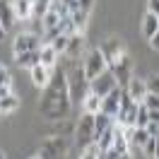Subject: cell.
<instances>
[{
  "instance_id": "6da1fadb",
  "label": "cell",
  "mask_w": 159,
  "mask_h": 159,
  "mask_svg": "<svg viewBox=\"0 0 159 159\" xmlns=\"http://www.w3.org/2000/svg\"><path fill=\"white\" fill-rule=\"evenodd\" d=\"M70 109V92H68V75L58 72L53 82L48 80V87H46V97L41 101L39 111L46 116L48 120H58L63 118Z\"/></svg>"
},
{
  "instance_id": "7a4b0ae2",
  "label": "cell",
  "mask_w": 159,
  "mask_h": 159,
  "mask_svg": "<svg viewBox=\"0 0 159 159\" xmlns=\"http://www.w3.org/2000/svg\"><path fill=\"white\" fill-rule=\"evenodd\" d=\"M87 84H89V80L84 77V70L80 68H72L68 72V92H70V101H75V104H82L84 97L89 94L87 92Z\"/></svg>"
},
{
  "instance_id": "3957f363",
  "label": "cell",
  "mask_w": 159,
  "mask_h": 159,
  "mask_svg": "<svg viewBox=\"0 0 159 159\" xmlns=\"http://www.w3.org/2000/svg\"><path fill=\"white\" fill-rule=\"evenodd\" d=\"M109 70L113 72L118 87H128V82L133 80V60H130L128 53H123L118 60H113V63L109 65Z\"/></svg>"
},
{
  "instance_id": "277c9868",
  "label": "cell",
  "mask_w": 159,
  "mask_h": 159,
  "mask_svg": "<svg viewBox=\"0 0 159 159\" xmlns=\"http://www.w3.org/2000/svg\"><path fill=\"white\" fill-rule=\"evenodd\" d=\"M109 68V63H106V58H104V53H101V48H94V51H89L87 53V58H84V77L89 80H94L97 75H101L104 70Z\"/></svg>"
},
{
  "instance_id": "5b68a950",
  "label": "cell",
  "mask_w": 159,
  "mask_h": 159,
  "mask_svg": "<svg viewBox=\"0 0 159 159\" xmlns=\"http://www.w3.org/2000/svg\"><path fill=\"white\" fill-rule=\"evenodd\" d=\"M116 87H118V82H116V77H113V72H111L109 68L89 82V92H92V94H97L99 99H104V97H106L109 92H113Z\"/></svg>"
},
{
  "instance_id": "8992f818",
  "label": "cell",
  "mask_w": 159,
  "mask_h": 159,
  "mask_svg": "<svg viewBox=\"0 0 159 159\" xmlns=\"http://www.w3.org/2000/svg\"><path fill=\"white\" fill-rule=\"evenodd\" d=\"M65 154H68L65 138H51L41 147V159H65Z\"/></svg>"
},
{
  "instance_id": "52a82bcc",
  "label": "cell",
  "mask_w": 159,
  "mask_h": 159,
  "mask_svg": "<svg viewBox=\"0 0 159 159\" xmlns=\"http://www.w3.org/2000/svg\"><path fill=\"white\" fill-rule=\"evenodd\" d=\"M77 142H80V147H82V149L94 142V113H84V116L80 118V125H77Z\"/></svg>"
},
{
  "instance_id": "ba28073f",
  "label": "cell",
  "mask_w": 159,
  "mask_h": 159,
  "mask_svg": "<svg viewBox=\"0 0 159 159\" xmlns=\"http://www.w3.org/2000/svg\"><path fill=\"white\" fill-rule=\"evenodd\" d=\"M41 36L39 34H34V31H24L20 34L17 39H15V56H20V53H27V51H41Z\"/></svg>"
},
{
  "instance_id": "9c48e42d",
  "label": "cell",
  "mask_w": 159,
  "mask_h": 159,
  "mask_svg": "<svg viewBox=\"0 0 159 159\" xmlns=\"http://www.w3.org/2000/svg\"><path fill=\"white\" fill-rule=\"evenodd\" d=\"M120 94H123V87H116L113 92H109L101 99V111L106 116H111L113 120H116V116H118V111H120Z\"/></svg>"
},
{
  "instance_id": "30bf717a",
  "label": "cell",
  "mask_w": 159,
  "mask_h": 159,
  "mask_svg": "<svg viewBox=\"0 0 159 159\" xmlns=\"http://www.w3.org/2000/svg\"><path fill=\"white\" fill-rule=\"evenodd\" d=\"M101 53H104V58H106V63H113V60H118L123 53H125V43L120 39H109L106 43H104V48H101Z\"/></svg>"
},
{
  "instance_id": "8fae6325",
  "label": "cell",
  "mask_w": 159,
  "mask_h": 159,
  "mask_svg": "<svg viewBox=\"0 0 159 159\" xmlns=\"http://www.w3.org/2000/svg\"><path fill=\"white\" fill-rule=\"evenodd\" d=\"M123 89L130 94V99H133V101H138V104H140V101L145 99V94H147V82H145V80L133 77L128 82V87H123Z\"/></svg>"
},
{
  "instance_id": "7c38bea8",
  "label": "cell",
  "mask_w": 159,
  "mask_h": 159,
  "mask_svg": "<svg viewBox=\"0 0 159 159\" xmlns=\"http://www.w3.org/2000/svg\"><path fill=\"white\" fill-rule=\"evenodd\" d=\"M15 20H17V15H15L12 2H7V0H0V22H2L5 31H10L12 27H15Z\"/></svg>"
},
{
  "instance_id": "4fadbf2b",
  "label": "cell",
  "mask_w": 159,
  "mask_h": 159,
  "mask_svg": "<svg viewBox=\"0 0 159 159\" xmlns=\"http://www.w3.org/2000/svg\"><path fill=\"white\" fill-rule=\"evenodd\" d=\"M82 51H84V36H82L80 31L70 34V36H68V48H65V53H68L70 58H77Z\"/></svg>"
},
{
  "instance_id": "5bb4252c",
  "label": "cell",
  "mask_w": 159,
  "mask_h": 159,
  "mask_svg": "<svg viewBox=\"0 0 159 159\" xmlns=\"http://www.w3.org/2000/svg\"><path fill=\"white\" fill-rule=\"evenodd\" d=\"M113 149H118L120 154H128L130 152V145L128 140H125V133H123V128H120L118 123H113V145H111Z\"/></svg>"
},
{
  "instance_id": "9a60e30c",
  "label": "cell",
  "mask_w": 159,
  "mask_h": 159,
  "mask_svg": "<svg viewBox=\"0 0 159 159\" xmlns=\"http://www.w3.org/2000/svg\"><path fill=\"white\" fill-rule=\"evenodd\" d=\"M12 7L17 20H29L34 15V0H12Z\"/></svg>"
},
{
  "instance_id": "2e32d148",
  "label": "cell",
  "mask_w": 159,
  "mask_h": 159,
  "mask_svg": "<svg viewBox=\"0 0 159 159\" xmlns=\"http://www.w3.org/2000/svg\"><path fill=\"white\" fill-rule=\"evenodd\" d=\"M17 63H20L22 68H36V65H41V53L39 51H27V53H20L17 56Z\"/></svg>"
},
{
  "instance_id": "e0dca14e",
  "label": "cell",
  "mask_w": 159,
  "mask_h": 159,
  "mask_svg": "<svg viewBox=\"0 0 159 159\" xmlns=\"http://www.w3.org/2000/svg\"><path fill=\"white\" fill-rule=\"evenodd\" d=\"M111 123H113V118H111V116H106L104 111L94 113V142L99 140V135H101V133H104L106 128H109Z\"/></svg>"
},
{
  "instance_id": "ac0fdd59",
  "label": "cell",
  "mask_w": 159,
  "mask_h": 159,
  "mask_svg": "<svg viewBox=\"0 0 159 159\" xmlns=\"http://www.w3.org/2000/svg\"><path fill=\"white\" fill-rule=\"evenodd\" d=\"M157 29H159L157 15H152V12H147V15H145V20H142V31H145V36H147V39H152V36L157 34Z\"/></svg>"
},
{
  "instance_id": "d6986e66",
  "label": "cell",
  "mask_w": 159,
  "mask_h": 159,
  "mask_svg": "<svg viewBox=\"0 0 159 159\" xmlns=\"http://www.w3.org/2000/svg\"><path fill=\"white\" fill-rule=\"evenodd\" d=\"M149 138H152V135H149L145 128H135V130H133V138L128 140V145H130V147H140V149H142V145H145Z\"/></svg>"
},
{
  "instance_id": "ffe728a7",
  "label": "cell",
  "mask_w": 159,
  "mask_h": 159,
  "mask_svg": "<svg viewBox=\"0 0 159 159\" xmlns=\"http://www.w3.org/2000/svg\"><path fill=\"white\" fill-rule=\"evenodd\" d=\"M82 106H84V113H99L101 111V99L97 97V94H87L84 97V101H82Z\"/></svg>"
},
{
  "instance_id": "44dd1931",
  "label": "cell",
  "mask_w": 159,
  "mask_h": 159,
  "mask_svg": "<svg viewBox=\"0 0 159 159\" xmlns=\"http://www.w3.org/2000/svg\"><path fill=\"white\" fill-rule=\"evenodd\" d=\"M41 65L43 68H53L56 65V58H58V53L53 51V46H41Z\"/></svg>"
},
{
  "instance_id": "7402d4cb",
  "label": "cell",
  "mask_w": 159,
  "mask_h": 159,
  "mask_svg": "<svg viewBox=\"0 0 159 159\" xmlns=\"http://www.w3.org/2000/svg\"><path fill=\"white\" fill-rule=\"evenodd\" d=\"M31 80H34V84H39V87H46V84H48V68H43V65H36V68H31Z\"/></svg>"
},
{
  "instance_id": "603a6c76",
  "label": "cell",
  "mask_w": 159,
  "mask_h": 159,
  "mask_svg": "<svg viewBox=\"0 0 159 159\" xmlns=\"http://www.w3.org/2000/svg\"><path fill=\"white\" fill-rule=\"evenodd\" d=\"M80 159H104V149H101L97 142H92V145H87V147L82 149Z\"/></svg>"
},
{
  "instance_id": "cb8c5ba5",
  "label": "cell",
  "mask_w": 159,
  "mask_h": 159,
  "mask_svg": "<svg viewBox=\"0 0 159 159\" xmlns=\"http://www.w3.org/2000/svg\"><path fill=\"white\" fill-rule=\"evenodd\" d=\"M17 106H20V99H17L15 94H10V97H2V99H0V113H12Z\"/></svg>"
},
{
  "instance_id": "d4e9b609",
  "label": "cell",
  "mask_w": 159,
  "mask_h": 159,
  "mask_svg": "<svg viewBox=\"0 0 159 159\" xmlns=\"http://www.w3.org/2000/svg\"><path fill=\"white\" fill-rule=\"evenodd\" d=\"M113 123H116V120H113ZM113 123H111L109 128H106V130L99 135V140H97V145H99L101 149H109L111 145H113Z\"/></svg>"
},
{
  "instance_id": "484cf974",
  "label": "cell",
  "mask_w": 159,
  "mask_h": 159,
  "mask_svg": "<svg viewBox=\"0 0 159 159\" xmlns=\"http://www.w3.org/2000/svg\"><path fill=\"white\" fill-rule=\"evenodd\" d=\"M149 123V109L140 101L138 104V116H135V128H145Z\"/></svg>"
},
{
  "instance_id": "4316f807",
  "label": "cell",
  "mask_w": 159,
  "mask_h": 159,
  "mask_svg": "<svg viewBox=\"0 0 159 159\" xmlns=\"http://www.w3.org/2000/svg\"><path fill=\"white\" fill-rule=\"evenodd\" d=\"M87 15H89V12H84V10H77V12H72V15H70V20H72V27H75V31H80V34H82L84 24H87Z\"/></svg>"
},
{
  "instance_id": "83f0119b",
  "label": "cell",
  "mask_w": 159,
  "mask_h": 159,
  "mask_svg": "<svg viewBox=\"0 0 159 159\" xmlns=\"http://www.w3.org/2000/svg\"><path fill=\"white\" fill-rule=\"evenodd\" d=\"M41 24H43V31H46V29H53V27H58V24H60V17L53 10H46V15L41 17Z\"/></svg>"
},
{
  "instance_id": "f1b7e54d",
  "label": "cell",
  "mask_w": 159,
  "mask_h": 159,
  "mask_svg": "<svg viewBox=\"0 0 159 159\" xmlns=\"http://www.w3.org/2000/svg\"><path fill=\"white\" fill-rule=\"evenodd\" d=\"M48 46H53V51H56V53H65V48H68V34H60V36H56V39L51 41Z\"/></svg>"
},
{
  "instance_id": "f546056e",
  "label": "cell",
  "mask_w": 159,
  "mask_h": 159,
  "mask_svg": "<svg viewBox=\"0 0 159 159\" xmlns=\"http://www.w3.org/2000/svg\"><path fill=\"white\" fill-rule=\"evenodd\" d=\"M142 104H145L149 111H157V109H159V94L147 92V94H145V99H142Z\"/></svg>"
},
{
  "instance_id": "4dcf8cb0",
  "label": "cell",
  "mask_w": 159,
  "mask_h": 159,
  "mask_svg": "<svg viewBox=\"0 0 159 159\" xmlns=\"http://www.w3.org/2000/svg\"><path fill=\"white\" fill-rule=\"evenodd\" d=\"M142 152H145L149 159H154V152H157V138H149L147 142L142 145Z\"/></svg>"
},
{
  "instance_id": "1f68e13d",
  "label": "cell",
  "mask_w": 159,
  "mask_h": 159,
  "mask_svg": "<svg viewBox=\"0 0 159 159\" xmlns=\"http://www.w3.org/2000/svg\"><path fill=\"white\" fill-rule=\"evenodd\" d=\"M145 82H147V92L159 94V75H152V77H147Z\"/></svg>"
},
{
  "instance_id": "d6a6232c",
  "label": "cell",
  "mask_w": 159,
  "mask_h": 159,
  "mask_svg": "<svg viewBox=\"0 0 159 159\" xmlns=\"http://www.w3.org/2000/svg\"><path fill=\"white\" fill-rule=\"evenodd\" d=\"M145 130H147V133L152 135V138H157V135H159V123H154V120H149L147 125H145Z\"/></svg>"
},
{
  "instance_id": "836d02e7",
  "label": "cell",
  "mask_w": 159,
  "mask_h": 159,
  "mask_svg": "<svg viewBox=\"0 0 159 159\" xmlns=\"http://www.w3.org/2000/svg\"><path fill=\"white\" fill-rule=\"evenodd\" d=\"M123 154H120L118 149H113V147H109V149H104V159H120Z\"/></svg>"
},
{
  "instance_id": "e575fe53",
  "label": "cell",
  "mask_w": 159,
  "mask_h": 159,
  "mask_svg": "<svg viewBox=\"0 0 159 159\" xmlns=\"http://www.w3.org/2000/svg\"><path fill=\"white\" fill-rule=\"evenodd\" d=\"M63 2H65V7L70 10V15L80 10V0H63Z\"/></svg>"
},
{
  "instance_id": "d590c367",
  "label": "cell",
  "mask_w": 159,
  "mask_h": 159,
  "mask_svg": "<svg viewBox=\"0 0 159 159\" xmlns=\"http://www.w3.org/2000/svg\"><path fill=\"white\" fill-rule=\"evenodd\" d=\"M7 82H10V72H7V68H2V65H0V87H2V84H7Z\"/></svg>"
},
{
  "instance_id": "8d00e7d4",
  "label": "cell",
  "mask_w": 159,
  "mask_h": 159,
  "mask_svg": "<svg viewBox=\"0 0 159 159\" xmlns=\"http://www.w3.org/2000/svg\"><path fill=\"white\" fill-rule=\"evenodd\" d=\"M147 12L159 15V0H147Z\"/></svg>"
},
{
  "instance_id": "74e56055",
  "label": "cell",
  "mask_w": 159,
  "mask_h": 159,
  "mask_svg": "<svg viewBox=\"0 0 159 159\" xmlns=\"http://www.w3.org/2000/svg\"><path fill=\"white\" fill-rule=\"evenodd\" d=\"M92 7H94V0H80V10H84V12H89Z\"/></svg>"
},
{
  "instance_id": "f35d334b",
  "label": "cell",
  "mask_w": 159,
  "mask_h": 159,
  "mask_svg": "<svg viewBox=\"0 0 159 159\" xmlns=\"http://www.w3.org/2000/svg\"><path fill=\"white\" fill-rule=\"evenodd\" d=\"M10 94H12V87H10V82H7V84L0 87V99H2V97H10Z\"/></svg>"
},
{
  "instance_id": "ab89813d",
  "label": "cell",
  "mask_w": 159,
  "mask_h": 159,
  "mask_svg": "<svg viewBox=\"0 0 159 159\" xmlns=\"http://www.w3.org/2000/svg\"><path fill=\"white\" fill-rule=\"evenodd\" d=\"M149 46H152L154 51H159V29H157V34H154V36L149 39Z\"/></svg>"
},
{
  "instance_id": "60d3db41",
  "label": "cell",
  "mask_w": 159,
  "mask_h": 159,
  "mask_svg": "<svg viewBox=\"0 0 159 159\" xmlns=\"http://www.w3.org/2000/svg\"><path fill=\"white\" fill-rule=\"evenodd\" d=\"M149 120H154V123H159V109H157V111H149Z\"/></svg>"
},
{
  "instance_id": "b9f144b4",
  "label": "cell",
  "mask_w": 159,
  "mask_h": 159,
  "mask_svg": "<svg viewBox=\"0 0 159 159\" xmlns=\"http://www.w3.org/2000/svg\"><path fill=\"white\" fill-rule=\"evenodd\" d=\"M5 34H7V31H5V27H2V22H0V39H2Z\"/></svg>"
},
{
  "instance_id": "7bdbcfd3",
  "label": "cell",
  "mask_w": 159,
  "mask_h": 159,
  "mask_svg": "<svg viewBox=\"0 0 159 159\" xmlns=\"http://www.w3.org/2000/svg\"><path fill=\"white\" fill-rule=\"evenodd\" d=\"M154 159H159V135H157V152H154Z\"/></svg>"
},
{
  "instance_id": "ee69618b",
  "label": "cell",
  "mask_w": 159,
  "mask_h": 159,
  "mask_svg": "<svg viewBox=\"0 0 159 159\" xmlns=\"http://www.w3.org/2000/svg\"><path fill=\"white\" fill-rule=\"evenodd\" d=\"M0 159H5V154H2V149H0Z\"/></svg>"
},
{
  "instance_id": "f6af8a7d",
  "label": "cell",
  "mask_w": 159,
  "mask_h": 159,
  "mask_svg": "<svg viewBox=\"0 0 159 159\" xmlns=\"http://www.w3.org/2000/svg\"><path fill=\"white\" fill-rule=\"evenodd\" d=\"M31 159H41V157H31Z\"/></svg>"
},
{
  "instance_id": "bcb514c9",
  "label": "cell",
  "mask_w": 159,
  "mask_h": 159,
  "mask_svg": "<svg viewBox=\"0 0 159 159\" xmlns=\"http://www.w3.org/2000/svg\"><path fill=\"white\" fill-rule=\"evenodd\" d=\"M157 22H159V15H157Z\"/></svg>"
}]
</instances>
